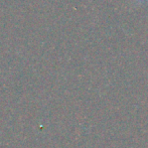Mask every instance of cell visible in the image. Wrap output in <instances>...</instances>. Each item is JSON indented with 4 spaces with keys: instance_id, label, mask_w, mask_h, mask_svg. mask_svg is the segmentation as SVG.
I'll return each instance as SVG.
<instances>
[]
</instances>
